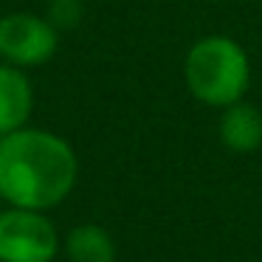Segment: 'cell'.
Instances as JSON below:
<instances>
[{"label":"cell","mask_w":262,"mask_h":262,"mask_svg":"<svg viewBox=\"0 0 262 262\" xmlns=\"http://www.w3.org/2000/svg\"><path fill=\"white\" fill-rule=\"evenodd\" d=\"M79 158L62 136L40 127L0 136V200L17 209H57L76 186Z\"/></svg>","instance_id":"6da1fadb"},{"label":"cell","mask_w":262,"mask_h":262,"mask_svg":"<svg viewBox=\"0 0 262 262\" xmlns=\"http://www.w3.org/2000/svg\"><path fill=\"white\" fill-rule=\"evenodd\" d=\"M183 76L198 102L209 107H228L243 102L251 82V62L237 40L211 34L189 48Z\"/></svg>","instance_id":"7a4b0ae2"},{"label":"cell","mask_w":262,"mask_h":262,"mask_svg":"<svg viewBox=\"0 0 262 262\" xmlns=\"http://www.w3.org/2000/svg\"><path fill=\"white\" fill-rule=\"evenodd\" d=\"M57 254L59 234L46 211L0 209V262H54Z\"/></svg>","instance_id":"3957f363"},{"label":"cell","mask_w":262,"mask_h":262,"mask_svg":"<svg viewBox=\"0 0 262 262\" xmlns=\"http://www.w3.org/2000/svg\"><path fill=\"white\" fill-rule=\"evenodd\" d=\"M59 48V29L34 12H12L0 17V62L14 68H40Z\"/></svg>","instance_id":"277c9868"},{"label":"cell","mask_w":262,"mask_h":262,"mask_svg":"<svg viewBox=\"0 0 262 262\" xmlns=\"http://www.w3.org/2000/svg\"><path fill=\"white\" fill-rule=\"evenodd\" d=\"M34 110V88L23 68L0 62V136L29 124Z\"/></svg>","instance_id":"5b68a950"},{"label":"cell","mask_w":262,"mask_h":262,"mask_svg":"<svg viewBox=\"0 0 262 262\" xmlns=\"http://www.w3.org/2000/svg\"><path fill=\"white\" fill-rule=\"evenodd\" d=\"M220 141L231 152H254L262 147V113L251 104H228L220 116Z\"/></svg>","instance_id":"8992f818"},{"label":"cell","mask_w":262,"mask_h":262,"mask_svg":"<svg viewBox=\"0 0 262 262\" xmlns=\"http://www.w3.org/2000/svg\"><path fill=\"white\" fill-rule=\"evenodd\" d=\"M65 254L71 262H116V243L107 228L79 223L65 237Z\"/></svg>","instance_id":"52a82bcc"},{"label":"cell","mask_w":262,"mask_h":262,"mask_svg":"<svg viewBox=\"0 0 262 262\" xmlns=\"http://www.w3.org/2000/svg\"><path fill=\"white\" fill-rule=\"evenodd\" d=\"M82 14H85L82 0H51V9H48V20L57 29H74V26H79Z\"/></svg>","instance_id":"ba28073f"}]
</instances>
